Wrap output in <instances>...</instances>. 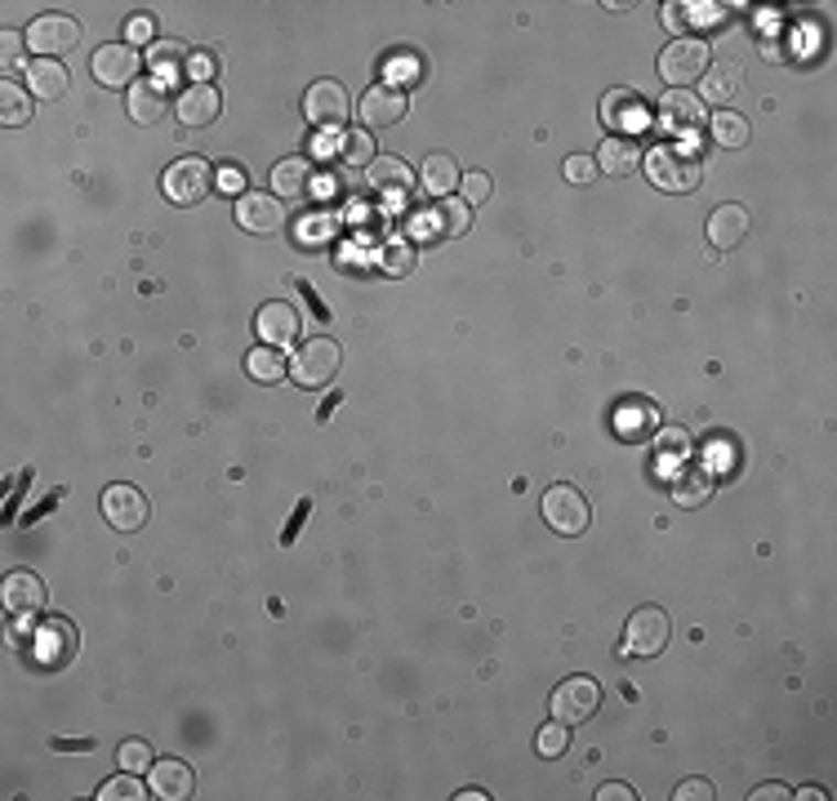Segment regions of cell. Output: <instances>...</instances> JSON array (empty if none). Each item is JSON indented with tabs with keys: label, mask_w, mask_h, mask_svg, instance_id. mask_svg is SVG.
<instances>
[{
	"label": "cell",
	"mask_w": 837,
	"mask_h": 801,
	"mask_svg": "<svg viewBox=\"0 0 837 801\" xmlns=\"http://www.w3.org/2000/svg\"><path fill=\"white\" fill-rule=\"evenodd\" d=\"M646 174L664 192H695L704 178V152L695 143H659L646 152Z\"/></svg>",
	"instance_id": "obj_1"
},
{
	"label": "cell",
	"mask_w": 837,
	"mask_h": 801,
	"mask_svg": "<svg viewBox=\"0 0 837 801\" xmlns=\"http://www.w3.org/2000/svg\"><path fill=\"white\" fill-rule=\"evenodd\" d=\"M548 708H552V722H561V726H583V722L597 717V708H602V685H597L592 676H566L557 691H552Z\"/></svg>",
	"instance_id": "obj_2"
},
{
	"label": "cell",
	"mask_w": 837,
	"mask_h": 801,
	"mask_svg": "<svg viewBox=\"0 0 837 801\" xmlns=\"http://www.w3.org/2000/svg\"><path fill=\"white\" fill-rule=\"evenodd\" d=\"M339 361H343L339 343L325 338V334H316V338H308L303 348L294 353V361H290V379H294L299 388H325V383L339 375Z\"/></svg>",
	"instance_id": "obj_3"
},
{
	"label": "cell",
	"mask_w": 837,
	"mask_h": 801,
	"mask_svg": "<svg viewBox=\"0 0 837 801\" xmlns=\"http://www.w3.org/2000/svg\"><path fill=\"white\" fill-rule=\"evenodd\" d=\"M708 63H712V50H708L704 41H695V36H677V41L659 54V76H664L673 89H686L690 80H704Z\"/></svg>",
	"instance_id": "obj_4"
},
{
	"label": "cell",
	"mask_w": 837,
	"mask_h": 801,
	"mask_svg": "<svg viewBox=\"0 0 837 801\" xmlns=\"http://www.w3.org/2000/svg\"><path fill=\"white\" fill-rule=\"evenodd\" d=\"M668 637H673L668 615H664L659 606H642V610H633V619L624 624V646H620V654L655 659V654L668 646Z\"/></svg>",
	"instance_id": "obj_5"
},
{
	"label": "cell",
	"mask_w": 837,
	"mask_h": 801,
	"mask_svg": "<svg viewBox=\"0 0 837 801\" xmlns=\"http://www.w3.org/2000/svg\"><path fill=\"white\" fill-rule=\"evenodd\" d=\"M210 187H214V170L201 156H183L161 174V192L170 205H196V201H205Z\"/></svg>",
	"instance_id": "obj_6"
},
{
	"label": "cell",
	"mask_w": 837,
	"mask_h": 801,
	"mask_svg": "<svg viewBox=\"0 0 837 801\" xmlns=\"http://www.w3.org/2000/svg\"><path fill=\"white\" fill-rule=\"evenodd\" d=\"M602 126L615 139H633V134H642L651 126V102L637 89H611L602 98Z\"/></svg>",
	"instance_id": "obj_7"
},
{
	"label": "cell",
	"mask_w": 837,
	"mask_h": 801,
	"mask_svg": "<svg viewBox=\"0 0 837 801\" xmlns=\"http://www.w3.org/2000/svg\"><path fill=\"white\" fill-rule=\"evenodd\" d=\"M347 111H352V98L339 80H312V89L303 94V117L316 126V130H343L347 126Z\"/></svg>",
	"instance_id": "obj_8"
},
{
	"label": "cell",
	"mask_w": 837,
	"mask_h": 801,
	"mask_svg": "<svg viewBox=\"0 0 837 801\" xmlns=\"http://www.w3.org/2000/svg\"><path fill=\"white\" fill-rule=\"evenodd\" d=\"M76 45H81V23L67 14H41L28 28V50L36 58H58V54H72Z\"/></svg>",
	"instance_id": "obj_9"
},
{
	"label": "cell",
	"mask_w": 837,
	"mask_h": 801,
	"mask_svg": "<svg viewBox=\"0 0 837 801\" xmlns=\"http://www.w3.org/2000/svg\"><path fill=\"white\" fill-rule=\"evenodd\" d=\"M139 67H143L139 50H135V45H121V41L98 45V54L89 58L94 80L107 85V89H126V85H135V80H139Z\"/></svg>",
	"instance_id": "obj_10"
},
{
	"label": "cell",
	"mask_w": 837,
	"mask_h": 801,
	"mask_svg": "<svg viewBox=\"0 0 837 801\" xmlns=\"http://www.w3.org/2000/svg\"><path fill=\"white\" fill-rule=\"evenodd\" d=\"M236 223L255 237H277L286 227V201L268 196V192H246V196H236Z\"/></svg>",
	"instance_id": "obj_11"
},
{
	"label": "cell",
	"mask_w": 837,
	"mask_h": 801,
	"mask_svg": "<svg viewBox=\"0 0 837 801\" xmlns=\"http://www.w3.org/2000/svg\"><path fill=\"white\" fill-rule=\"evenodd\" d=\"M588 499L575 490V486H552L548 495H544V521L557 530V534H583L588 530Z\"/></svg>",
	"instance_id": "obj_12"
},
{
	"label": "cell",
	"mask_w": 837,
	"mask_h": 801,
	"mask_svg": "<svg viewBox=\"0 0 837 801\" xmlns=\"http://www.w3.org/2000/svg\"><path fill=\"white\" fill-rule=\"evenodd\" d=\"M659 126L673 134V139H690L704 130V98L690 94V89H668L659 98Z\"/></svg>",
	"instance_id": "obj_13"
},
{
	"label": "cell",
	"mask_w": 837,
	"mask_h": 801,
	"mask_svg": "<svg viewBox=\"0 0 837 801\" xmlns=\"http://www.w3.org/2000/svg\"><path fill=\"white\" fill-rule=\"evenodd\" d=\"M103 517L111 530H121V534H135L148 526V499L143 490L135 486H107L103 490Z\"/></svg>",
	"instance_id": "obj_14"
},
{
	"label": "cell",
	"mask_w": 837,
	"mask_h": 801,
	"mask_svg": "<svg viewBox=\"0 0 837 801\" xmlns=\"http://www.w3.org/2000/svg\"><path fill=\"white\" fill-rule=\"evenodd\" d=\"M406 89H397V85H371L366 94H362V121H366V130H388V126H397L401 117H406Z\"/></svg>",
	"instance_id": "obj_15"
},
{
	"label": "cell",
	"mask_w": 837,
	"mask_h": 801,
	"mask_svg": "<svg viewBox=\"0 0 837 801\" xmlns=\"http://www.w3.org/2000/svg\"><path fill=\"white\" fill-rule=\"evenodd\" d=\"M255 329H259V338L268 343V348H290V343L299 338V312L290 307V303H281V299H272V303H264L259 307V316H255Z\"/></svg>",
	"instance_id": "obj_16"
},
{
	"label": "cell",
	"mask_w": 837,
	"mask_h": 801,
	"mask_svg": "<svg viewBox=\"0 0 837 801\" xmlns=\"http://www.w3.org/2000/svg\"><path fill=\"white\" fill-rule=\"evenodd\" d=\"M468 223H472V218H468V205H463V201H441V205L415 214V232L428 237V241H437V237H463Z\"/></svg>",
	"instance_id": "obj_17"
},
{
	"label": "cell",
	"mask_w": 837,
	"mask_h": 801,
	"mask_svg": "<svg viewBox=\"0 0 837 801\" xmlns=\"http://www.w3.org/2000/svg\"><path fill=\"white\" fill-rule=\"evenodd\" d=\"M218 107H223V98H218L214 85H187V89L179 94V102H174L179 121H183L187 130H205V126H214V121H218Z\"/></svg>",
	"instance_id": "obj_18"
},
{
	"label": "cell",
	"mask_w": 837,
	"mask_h": 801,
	"mask_svg": "<svg viewBox=\"0 0 837 801\" xmlns=\"http://www.w3.org/2000/svg\"><path fill=\"white\" fill-rule=\"evenodd\" d=\"M615 432H620L624 441H651V436L659 432V410H655V401H646V397H624L620 410H615Z\"/></svg>",
	"instance_id": "obj_19"
},
{
	"label": "cell",
	"mask_w": 837,
	"mask_h": 801,
	"mask_svg": "<svg viewBox=\"0 0 837 801\" xmlns=\"http://www.w3.org/2000/svg\"><path fill=\"white\" fill-rule=\"evenodd\" d=\"M749 237V209L744 205H717L708 214V246L712 250H736Z\"/></svg>",
	"instance_id": "obj_20"
},
{
	"label": "cell",
	"mask_w": 837,
	"mask_h": 801,
	"mask_svg": "<svg viewBox=\"0 0 837 801\" xmlns=\"http://www.w3.org/2000/svg\"><path fill=\"white\" fill-rule=\"evenodd\" d=\"M0 602H6L10 615H36L45 606V580L32 575V570H14L6 588H0Z\"/></svg>",
	"instance_id": "obj_21"
},
{
	"label": "cell",
	"mask_w": 837,
	"mask_h": 801,
	"mask_svg": "<svg viewBox=\"0 0 837 801\" xmlns=\"http://www.w3.org/2000/svg\"><path fill=\"white\" fill-rule=\"evenodd\" d=\"M126 107H130L135 126H157V121L165 117V107H170V89H165V80H161V76H152V80H135Z\"/></svg>",
	"instance_id": "obj_22"
},
{
	"label": "cell",
	"mask_w": 837,
	"mask_h": 801,
	"mask_svg": "<svg viewBox=\"0 0 837 801\" xmlns=\"http://www.w3.org/2000/svg\"><path fill=\"white\" fill-rule=\"evenodd\" d=\"M152 779V797H161V801H183V797H192V788H196V779H192V766L187 761H179V757H165V761H152V770H148Z\"/></svg>",
	"instance_id": "obj_23"
},
{
	"label": "cell",
	"mask_w": 837,
	"mask_h": 801,
	"mask_svg": "<svg viewBox=\"0 0 837 801\" xmlns=\"http://www.w3.org/2000/svg\"><path fill=\"white\" fill-rule=\"evenodd\" d=\"M366 187L371 192H384V196H406L415 187V170L401 161V156H375L366 165Z\"/></svg>",
	"instance_id": "obj_24"
},
{
	"label": "cell",
	"mask_w": 837,
	"mask_h": 801,
	"mask_svg": "<svg viewBox=\"0 0 837 801\" xmlns=\"http://www.w3.org/2000/svg\"><path fill=\"white\" fill-rule=\"evenodd\" d=\"M32 650H36V659L45 668H63L72 659V650H76V628L67 619H45V632L32 641Z\"/></svg>",
	"instance_id": "obj_25"
},
{
	"label": "cell",
	"mask_w": 837,
	"mask_h": 801,
	"mask_svg": "<svg viewBox=\"0 0 837 801\" xmlns=\"http://www.w3.org/2000/svg\"><path fill=\"white\" fill-rule=\"evenodd\" d=\"M459 165H454V156L450 152H432L423 165H419V183H423V192L432 196V201H450L454 196V187H459Z\"/></svg>",
	"instance_id": "obj_26"
},
{
	"label": "cell",
	"mask_w": 837,
	"mask_h": 801,
	"mask_svg": "<svg viewBox=\"0 0 837 801\" xmlns=\"http://www.w3.org/2000/svg\"><path fill=\"white\" fill-rule=\"evenodd\" d=\"M23 80H28V94H36V98H63L72 76L58 58H32L23 67Z\"/></svg>",
	"instance_id": "obj_27"
},
{
	"label": "cell",
	"mask_w": 837,
	"mask_h": 801,
	"mask_svg": "<svg viewBox=\"0 0 837 801\" xmlns=\"http://www.w3.org/2000/svg\"><path fill=\"white\" fill-rule=\"evenodd\" d=\"M597 170H602V174H611V178H629L637 165H642V148L633 143V139H607L602 148H597Z\"/></svg>",
	"instance_id": "obj_28"
},
{
	"label": "cell",
	"mask_w": 837,
	"mask_h": 801,
	"mask_svg": "<svg viewBox=\"0 0 837 801\" xmlns=\"http://www.w3.org/2000/svg\"><path fill=\"white\" fill-rule=\"evenodd\" d=\"M668 495H673V504H677V508H704V504H708V495H712V473H708V468H699V464H690V468H682V473L673 477Z\"/></svg>",
	"instance_id": "obj_29"
},
{
	"label": "cell",
	"mask_w": 837,
	"mask_h": 801,
	"mask_svg": "<svg viewBox=\"0 0 837 801\" xmlns=\"http://www.w3.org/2000/svg\"><path fill=\"white\" fill-rule=\"evenodd\" d=\"M308 183H312V165L303 156H290V161H277L272 165V187L281 201H303L308 196Z\"/></svg>",
	"instance_id": "obj_30"
},
{
	"label": "cell",
	"mask_w": 837,
	"mask_h": 801,
	"mask_svg": "<svg viewBox=\"0 0 837 801\" xmlns=\"http://www.w3.org/2000/svg\"><path fill=\"white\" fill-rule=\"evenodd\" d=\"M246 370L255 383H281L290 375V361L281 357V348H268V343H259V348L246 357Z\"/></svg>",
	"instance_id": "obj_31"
},
{
	"label": "cell",
	"mask_w": 837,
	"mask_h": 801,
	"mask_svg": "<svg viewBox=\"0 0 837 801\" xmlns=\"http://www.w3.org/2000/svg\"><path fill=\"white\" fill-rule=\"evenodd\" d=\"M740 63H708L704 72V102H727L740 89Z\"/></svg>",
	"instance_id": "obj_32"
},
{
	"label": "cell",
	"mask_w": 837,
	"mask_h": 801,
	"mask_svg": "<svg viewBox=\"0 0 837 801\" xmlns=\"http://www.w3.org/2000/svg\"><path fill=\"white\" fill-rule=\"evenodd\" d=\"M334 161L339 165H371L375 161V134L362 130H343V139L334 143Z\"/></svg>",
	"instance_id": "obj_33"
},
{
	"label": "cell",
	"mask_w": 837,
	"mask_h": 801,
	"mask_svg": "<svg viewBox=\"0 0 837 801\" xmlns=\"http://www.w3.org/2000/svg\"><path fill=\"white\" fill-rule=\"evenodd\" d=\"M0 121L6 126H28L32 121V98L19 80H6L0 85Z\"/></svg>",
	"instance_id": "obj_34"
},
{
	"label": "cell",
	"mask_w": 837,
	"mask_h": 801,
	"mask_svg": "<svg viewBox=\"0 0 837 801\" xmlns=\"http://www.w3.org/2000/svg\"><path fill=\"white\" fill-rule=\"evenodd\" d=\"M708 130L722 148H744L749 143V121L736 117V111H717V117H708Z\"/></svg>",
	"instance_id": "obj_35"
},
{
	"label": "cell",
	"mask_w": 837,
	"mask_h": 801,
	"mask_svg": "<svg viewBox=\"0 0 837 801\" xmlns=\"http://www.w3.org/2000/svg\"><path fill=\"white\" fill-rule=\"evenodd\" d=\"M187 58H192V50L183 45V41H161V45H152V72L165 80V76H174V72H187Z\"/></svg>",
	"instance_id": "obj_36"
},
{
	"label": "cell",
	"mask_w": 837,
	"mask_h": 801,
	"mask_svg": "<svg viewBox=\"0 0 837 801\" xmlns=\"http://www.w3.org/2000/svg\"><path fill=\"white\" fill-rule=\"evenodd\" d=\"M139 801V797H152V792H143V783H139V775L135 770H121L116 779H107L103 788H98V801Z\"/></svg>",
	"instance_id": "obj_37"
},
{
	"label": "cell",
	"mask_w": 837,
	"mask_h": 801,
	"mask_svg": "<svg viewBox=\"0 0 837 801\" xmlns=\"http://www.w3.org/2000/svg\"><path fill=\"white\" fill-rule=\"evenodd\" d=\"M415 250L406 246V241H388L384 246V255H379V268H384V277H410L415 272Z\"/></svg>",
	"instance_id": "obj_38"
},
{
	"label": "cell",
	"mask_w": 837,
	"mask_h": 801,
	"mask_svg": "<svg viewBox=\"0 0 837 801\" xmlns=\"http://www.w3.org/2000/svg\"><path fill=\"white\" fill-rule=\"evenodd\" d=\"M535 748H539V757H561V753L570 748V726L548 722V726L535 735Z\"/></svg>",
	"instance_id": "obj_39"
},
{
	"label": "cell",
	"mask_w": 837,
	"mask_h": 801,
	"mask_svg": "<svg viewBox=\"0 0 837 801\" xmlns=\"http://www.w3.org/2000/svg\"><path fill=\"white\" fill-rule=\"evenodd\" d=\"M121 770H135V775H143V770H152V748L143 744V739H126L121 744Z\"/></svg>",
	"instance_id": "obj_40"
},
{
	"label": "cell",
	"mask_w": 837,
	"mask_h": 801,
	"mask_svg": "<svg viewBox=\"0 0 837 801\" xmlns=\"http://www.w3.org/2000/svg\"><path fill=\"white\" fill-rule=\"evenodd\" d=\"M214 76H218V54L201 50V54L187 58V80H192V85H210Z\"/></svg>",
	"instance_id": "obj_41"
},
{
	"label": "cell",
	"mask_w": 837,
	"mask_h": 801,
	"mask_svg": "<svg viewBox=\"0 0 837 801\" xmlns=\"http://www.w3.org/2000/svg\"><path fill=\"white\" fill-rule=\"evenodd\" d=\"M388 76H393L397 89H401V85H415V80H419V58H415V54H393V58H388Z\"/></svg>",
	"instance_id": "obj_42"
},
{
	"label": "cell",
	"mask_w": 837,
	"mask_h": 801,
	"mask_svg": "<svg viewBox=\"0 0 837 801\" xmlns=\"http://www.w3.org/2000/svg\"><path fill=\"white\" fill-rule=\"evenodd\" d=\"M491 174H463L459 178V192H463V205H476V201H486L491 196Z\"/></svg>",
	"instance_id": "obj_43"
},
{
	"label": "cell",
	"mask_w": 837,
	"mask_h": 801,
	"mask_svg": "<svg viewBox=\"0 0 837 801\" xmlns=\"http://www.w3.org/2000/svg\"><path fill=\"white\" fill-rule=\"evenodd\" d=\"M23 45H28V36H19V32H0V67L14 72L19 58H23Z\"/></svg>",
	"instance_id": "obj_44"
},
{
	"label": "cell",
	"mask_w": 837,
	"mask_h": 801,
	"mask_svg": "<svg viewBox=\"0 0 837 801\" xmlns=\"http://www.w3.org/2000/svg\"><path fill=\"white\" fill-rule=\"evenodd\" d=\"M561 174H566L570 183H592V178H597V161H592V156H566Z\"/></svg>",
	"instance_id": "obj_45"
},
{
	"label": "cell",
	"mask_w": 837,
	"mask_h": 801,
	"mask_svg": "<svg viewBox=\"0 0 837 801\" xmlns=\"http://www.w3.org/2000/svg\"><path fill=\"white\" fill-rule=\"evenodd\" d=\"M214 187H218V192H227V196H246V192H242V187H246V170L223 165V170L214 174Z\"/></svg>",
	"instance_id": "obj_46"
},
{
	"label": "cell",
	"mask_w": 837,
	"mask_h": 801,
	"mask_svg": "<svg viewBox=\"0 0 837 801\" xmlns=\"http://www.w3.org/2000/svg\"><path fill=\"white\" fill-rule=\"evenodd\" d=\"M673 797H677V801H712L717 792H712V783H708V779H686Z\"/></svg>",
	"instance_id": "obj_47"
},
{
	"label": "cell",
	"mask_w": 837,
	"mask_h": 801,
	"mask_svg": "<svg viewBox=\"0 0 837 801\" xmlns=\"http://www.w3.org/2000/svg\"><path fill=\"white\" fill-rule=\"evenodd\" d=\"M152 41V19H130L126 23V45H148Z\"/></svg>",
	"instance_id": "obj_48"
},
{
	"label": "cell",
	"mask_w": 837,
	"mask_h": 801,
	"mask_svg": "<svg viewBox=\"0 0 837 801\" xmlns=\"http://www.w3.org/2000/svg\"><path fill=\"white\" fill-rule=\"evenodd\" d=\"M664 28H673V32H686L690 28V14H686V6H664Z\"/></svg>",
	"instance_id": "obj_49"
},
{
	"label": "cell",
	"mask_w": 837,
	"mask_h": 801,
	"mask_svg": "<svg viewBox=\"0 0 837 801\" xmlns=\"http://www.w3.org/2000/svg\"><path fill=\"white\" fill-rule=\"evenodd\" d=\"M637 792L629 788V783H602L597 788V801H633Z\"/></svg>",
	"instance_id": "obj_50"
},
{
	"label": "cell",
	"mask_w": 837,
	"mask_h": 801,
	"mask_svg": "<svg viewBox=\"0 0 837 801\" xmlns=\"http://www.w3.org/2000/svg\"><path fill=\"white\" fill-rule=\"evenodd\" d=\"M312 512V499H299V512L290 517V526H286V534H281V543H294V534H299V526H303V517Z\"/></svg>",
	"instance_id": "obj_51"
},
{
	"label": "cell",
	"mask_w": 837,
	"mask_h": 801,
	"mask_svg": "<svg viewBox=\"0 0 837 801\" xmlns=\"http://www.w3.org/2000/svg\"><path fill=\"white\" fill-rule=\"evenodd\" d=\"M780 797H793L784 783H762L758 792H753V801H780Z\"/></svg>",
	"instance_id": "obj_52"
},
{
	"label": "cell",
	"mask_w": 837,
	"mask_h": 801,
	"mask_svg": "<svg viewBox=\"0 0 837 801\" xmlns=\"http://www.w3.org/2000/svg\"><path fill=\"white\" fill-rule=\"evenodd\" d=\"M54 748H72V753H85V748H89V739H67V744H63V739H54Z\"/></svg>",
	"instance_id": "obj_53"
},
{
	"label": "cell",
	"mask_w": 837,
	"mask_h": 801,
	"mask_svg": "<svg viewBox=\"0 0 837 801\" xmlns=\"http://www.w3.org/2000/svg\"><path fill=\"white\" fill-rule=\"evenodd\" d=\"M793 797H806V801H811V797H815V801H824V797H828V792H824V788H815V783H806V788H802V792H793Z\"/></svg>",
	"instance_id": "obj_54"
}]
</instances>
